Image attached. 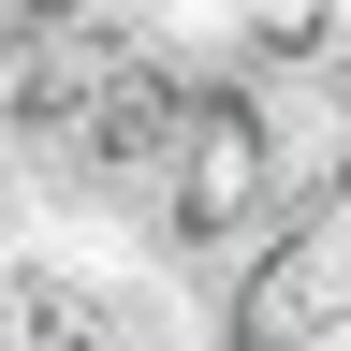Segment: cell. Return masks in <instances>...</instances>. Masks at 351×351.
Here are the masks:
<instances>
[{"label": "cell", "instance_id": "1", "mask_svg": "<svg viewBox=\"0 0 351 351\" xmlns=\"http://www.w3.org/2000/svg\"><path fill=\"white\" fill-rule=\"evenodd\" d=\"M219 351H351V176L278 205V234L219 293Z\"/></svg>", "mask_w": 351, "mask_h": 351}]
</instances>
